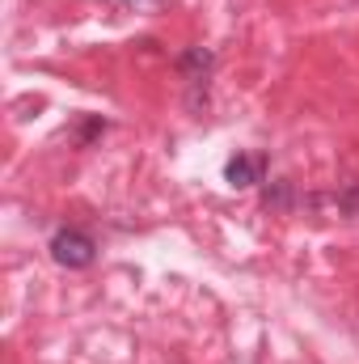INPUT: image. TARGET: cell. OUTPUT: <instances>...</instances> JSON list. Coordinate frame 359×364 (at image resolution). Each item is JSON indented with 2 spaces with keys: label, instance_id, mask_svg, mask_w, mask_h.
I'll list each match as a JSON object with an SVG mask.
<instances>
[{
  "label": "cell",
  "instance_id": "cell-3",
  "mask_svg": "<svg viewBox=\"0 0 359 364\" xmlns=\"http://www.w3.org/2000/svg\"><path fill=\"white\" fill-rule=\"evenodd\" d=\"M224 182L245 191V186H258L267 182V153H237L224 161Z\"/></svg>",
  "mask_w": 359,
  "mask_h": 364
},
{
  "label": "cell",
  "instance_id": "cell-2",
  "mask_svg": "<svg viewBox=\"0 0 359 364\" xmlns=\"http://www.w3.org/2000/svg\"><path fill=\"white\" fill-rule=\"evenodd\" d=\"M211 68H216V55L207 51V47H190V51H182L178 55V77L186 81V102H190V110H199L203 102H207V81H211Z\"/></svg>",
  "mask_w": 359,
  "mask_h": 364
},
{
  "label": "cell",
  "instance_id": "cell-4",
  "mask_svg": "<svg viewBox=\"0 0 359 364\" xmlns=\"http://www.w3.org/2000/svg\"><path fill=\"white\" fill-rule=\"evenodd\" d=\"M267 208H275V212H283V208H292V182H275V186H267Z\"/></svg>",
  "mask_w": 359,
  "mask_h": 364
},
{
  "label": "cell",
  "instance_id": "cell-1",
  "mask_svg": "<svg viewBox=\"0 0 359 364\" xmlns=\"http://www.w3.org/2000/svg\"><path fill=\"white\" fill-rule=\"evenodd\" d=\"M51 259H55L60 267H68V272H85V267H93V259H97V242H93L85 229L64 225V229H55V237H51Z\"/></svg>",
  "mask_w": 359,
  "mask_h": 364
},
{
  "label": "cell",
  "instance_id": "cell-6",
  "mask_svg": "<svg viewBox=\"0 0 359 364\" xmlns=\"http://www.w3.org/2000/svg\"><path fill=\"white\" fill-rule=\"evenodd\" d=\"M123 4H148V0H123Z\"/></svg>",
  "mask_w": 359,
  "mask_h": 364
},
{
  "label": "cell",
  "instance_id": "cell-5",
  "mask_svg": "<svg viewBox=\"0 0 359 364\" xmlns=\"http://www.w3.org/2000/svg\"><path fill=\"white\" fill-rule=\"evenodd\" d=\"M101 132H106V123H101V119H89V123H81V132H77V140H81V144H89L93 136H101Z\"/></svg>",
  "mask_w": 359,
  "mask_h": 364
}]
</instances>
